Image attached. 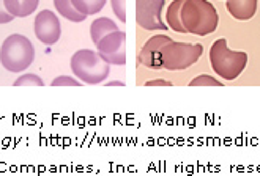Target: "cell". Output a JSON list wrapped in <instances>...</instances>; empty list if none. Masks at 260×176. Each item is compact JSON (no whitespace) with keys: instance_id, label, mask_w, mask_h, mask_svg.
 <instances>
[{"instance_id":"14","label":"cell","mask_w":260,"mask_h":176,"mask_svg":"<svg viewBox=\"0 0 260 176\" xmlns=\"http://www.w3.org/2000/svg\"><path fill=\"white\" fill-rule=\"evenodd\" d=\"M54 5H55V10L62 14L65 19L71 22H82L87 18L84 13H81L73 5L71 0H54Z\"/></svg>"},{"instance_id":"9","label":"cell","mask_w":260,"mask_h":176,"mask_svg":"<svg viewBox=\"0 0 260 176\" xmlns=\"http://www.w3.org/2000/svg\"><path fill=\"white\" fill-rule=\"evenodd\" d=\"M172 38L166 35H156L151 36L141 49L139 55H137V63L144 65L150 69H161V49L167 42H171Z\"/></svg>"},{"instance_id":"22","label":"cell","mask_w":260,"mask_h":176,"mask_svg":"<svg viewBox=\"0 0 260 176\" xmlns=\"http://www.w3.org/2000/svg\"><path fill=\"white\" fill-rule=\"evenodd\" d=\"M106 86H125V83H123V82H118V80H115V82H109V83H106Z\"/></svg>"},{"instance_id":"10","label":"cell","mask_w":260,"mask_h":176,"mask_svg":"<svg viewBox=\"0 0 260 176\" xmlns=\"http://www.w3.org/2000/svg\"><path fill=\"white\" fill-rule=\"evenodd\" d=\"M258 0H227V11L238 21H248L257 13Z\"/></svg>"},{"instance_id":"2","label":"cell","mask_w":260,"mask_h":176,"mask_svg":"<svg viewBox=\"0 0 260 176\" xmlns=\"http://www.w3.org/2000/svg\"><path fill=\"white\" fill-rule=\"evenodd\" d=\"M210 62L213 71L225 80L237 79L248 65V54L241 51H231L227 39L219 38L210 49Z\"/></svg>"},{"instance_id":"16","label":"cell","mask_w":260,"mask_h":176,"mask_svg":"<svg viewBox=\"0 0 260 176\" xmlns=\"http://www.w3.org/2000/svg\"><path fill=\"white\" fill-rule=\"evenodd\" d=\"M189 86H219V88H222L224 85L219 80H216L215 77L208 76V74H201V76H197L196 79H192L189 82Z\"/></svg>"},{"instance_id":"15","label":"cell","mask_w":260,"mask_h":176,"mask_svg":"<svg viewBox=\"0 0 260 176\" xmlns=\"http://www.w3.org/2000/svg\"><path fill=\"white\" fill-rule=\"evenodd\" d=\"M71 2L81 13H84L85 16H90V14L100 13L108 0H71Z\"/></svg>"},{"instance_id":"5","label":"cell","mask_w":260,"mask_h":176,"mask_svg":"<svg viewBox=\"0 0 260 176\" xmlns=\"http://www.w3.org/2000/svg\"><path fill=\"white\" fill-rule=\"evenodd\" d=\"M202 44L171 41L161 49V66L169 71H180L192 66L202 55Z\"/></svg>"},{"instance_id":"11","label":"cell","mask_w":260,"mask_h":176,"mask_svg":"<svg viewBox=\"0 0 260 176\" xmlns=\"http://www.w3.org/2000/svg\"><path fill=\"white\" fill-rule=\"evenodd\" d=\"M40 0H4V5L8 13L14 18H27L38 7Z\"/></svg>"},{"instance_id":"3","label":"cell","mask_w":260,"mask_h":176,"mask_svg":"<svg viewBox=\"0 0 260 176\" xmlns=\"http://www.w3.org/2000/svg\"><path fill=\"white\" fill-rule=\"evenodd\" d=\"M73 74L88 85H98L108 79L111 72V65L103 60V57L90 49L76 51L71 57Z\"/></svg>"},{"instance_id":"21","label":"cell","mask_w":260,"mask_h":176,"mask_svg":"<svg viewBox=\"0 0 260 176\" xmlns=\"http://www.w3.org/2000/svg\"><path fill=\"white\" fill-rule=\"evenodd\" d=\"M145 86H172V83L169 80H161V79H158V80H150V82H147Z\"/></svg>"},{"instance_id":"18","label":"cell","mask_w":260,"mask_h":176,"mask_svg":"<svg viewBox=\"0 0 260 176\" xmlns=\"http://www.w3.org/2000/svg\"><path fill=\"white\" fill-rule=\"evenodd\" d=\"M111 5L120 22H126V0H111Z\"/></svg>"},{"instance_id":"6","label":"cell","mask_w":260,"mask_h":176,"mask_svg":"<svg viewBox=\"0 0 260 176\" xmlns=\"http://www.w3.org/2000/svg\"><path fill=\"white\" fill-rule=\"evenodd\" d=\"M98 54L109 65H126V33L123 30H117L100 39L96 44Z\"/></svg>"},{"instance_id":"1","label":"cell","mask_w":260,"mask_h":176,"mask_svg":"<svg viewBox=\"0 0 260 176\" xmlns=\"http://www.w3.org/2000/svg\"><path fill=\"white\" fill-rule=\"evenodd\" d=\"M181 24L188 33L207 36L218 28L219 16L208 0H185L181 7Z\"/></svg>"},{"instance_id":"7","label":"cell","mask_w":260,"mask_h":176,"mask_svg":"<svg viewBox=\"0 0 260 176\" xmlns=\"http://www.w3.org/2000/svg\"><path fill=\"white\" fill-rule=\"evenodd\" d=\"M164 0H136V22L144 30H167L169 25H164L161 13Z\"/></svg>"},{"instance_id":"12","label":"cell","mask_w":260,"mask_h":176,"mask_svg":"<svg viewBox=\"0 0 260 176\" xmlns=\"http://www.w3.org/2000/svg\"><path fill=\"white\" fill-rule=\"evenodd\" d=\"M117 30H118V25L112 19L98 18L90 25V36H91V41L98 44L101 38H104L106 35H109L112 32H117Z\"/></svg>"},{"instance_id":"13","label":"cell","mask_w":260,"mask_h":176,"mask_svg":"<svg viewBox=\"0 0 260 176\" xmlns=\"http://www.w3.org/2000/svg\"><path fill=\"white\" fill-rule=\"evenodd\" d=\"M185 4V0H174L172 4H169L166 13V21L169 24V27L177 33H188L186 28L181 24V7Z\"/></svg>"},{"instance_id":"4","label":"cell","mask_w":260,"mask_h":176,"mask_svg":"<svg viewBox=\"0 0 260 176\" xmlns=\"http://www.w3.org/2000/svg\"><path fill=\"white\" fill-rule=\"evenodd\" d=\"M35 49L34 44L24 35H10L0 48V63L10 72L25 71L34 63Z\"/></svg>"},{"instance_id":"8","label":"cell","mask_w":260,"mask_h":176,"mask_svg":"<svg viewBox=\"0 0 260 176\" xmlns=\"http://www.w3.org/2000/svg\"><path fill=\"white\" fill-rule=\"evenodd\" d=\"M34 30L35 36L46 46H52L60 39L62 35V25H60L58 18L55 13L51 10H43L37 14L35 22H34Z\"/></svg>"},{"instance_id":"19","label":"cell","mask_w":260,"mask_h":176,"mask_svg":"<svg viewBox=\"0 0 260 176\" xmlns=\"http://www.w3.org/2000/svg\"><path fill=\"white\" fill-rule=\"evenodd\" d=\"M51 86H81V80H76L70 76H58L51 82Z\"/></svg>"},{"instance_id":"17","label":"cell","mask_w":260,"mask_h":176,"mask_svg":"<svg viewBox=\"0 0 260 176\" xmlns=\"http://www.w3.org/2000/svg\"><path fill=\"white\" fill-rule=\"evenodd\" d=\"M13 85L14 86H43L44 82L38 76H35V74H24L19 79L14 80Z\"/></svg>"},{"instance_id":"20","label":"cell","mask_w":260,"mask_h":176,"mask_svg":"<svg viewBox=\"0 0 260 176\" xmlns=\"http://www.w3.org/2000/svg\"><path fill=\"white\" fill-rule=\"evenodd\" d=\"M14 19V16L8 13V10L4 5V0H0V24H8Z\"/></svg>"}]
</instances>
